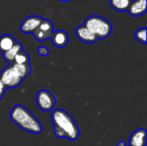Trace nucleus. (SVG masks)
Here are the masks:
<instances>
[{
    "label": "nucleus",
    "instance_id": "obj_21",
    "mask_svg": "<svg viewBox=\"0 0 147 146\" xmlns=\"http://www.w3.org/2000/svg\"><path fill=\"white\" fill-rule=\"evenodd\" d=\"M0 89H6V88L4 87V85L3 84V83H2V81H1V79H0Z\"/></svg>",
    "mask_w": 147,
    "mask_h": 146
},
{
    "label": "nucleus",
    "instance_id": "obj_15",
    "mask_svg": "<svg viewBox=\"0 0 147 146\" xmlns=\"http://www.w3.org/2000/svg\"><path fill=\"white\" fill-rule=\"evenodd\" d=\"M11 65H12L13 69L16 71V73L20 76V77H22L23 80L29 75V73L32 71V67L30 66L29 64H27V65H18V64L12 63Z\"/></svg>",
    "mask_w": 147,
    "mask_h": 146
},
{
    "label": "nucleus",
    "instance_id": "obj_1",
    "mask_svg": "<svg viewBox=\"0 0 147 146\" xmlns=\"http://www.w3.org/2000/svg\"><path fill=\"white\" fill-rule=\"evenodd\" d=\"M52 122L56 137L59 139L66 138L71 141H75L79 138V128L74 119L66 111L60 108L53 110Z\"/></svg>",
    "mask_w": 147,
    "mask_h": 146
},
{
    "label": "nucleus",
    "instance_id": "obj_20",
    "mask_svg": "<svg viewBox=\"0 0 147 146\" xmlns=\"http://www.w3.org/2000/svg\"><path fill=\"white\" fill-rule=\"evenodd\" d=\"M116 146H127V145H126V143H125L124 141H120V142L117 144V145Z\"/></svg>",
    "mask_w": 147,
    "mask_h": 146
},
{
    "label": "nucleus",
    "instance_id": "obj_10",
    "mask_svg": "<svg viewBox=\"0 0 147 146\" xmlns=\"http://www.w3.org/2000/svg\"><path fill=\"white\" fill-rule=\"evenodd\" d=\"M51 40L54 46L58 48H62V47H65L68 44L69 36L65 31L59 29L57 31H53L51 36Z\"/></svg>",
    "mask_w": 147,
    "mask_h": 146
},
{
    "label": "nucleus",
    "instance_id": "obj_4",
    "mask_svg": "<svg viewBox=\"0 0 147 146\" xmlns=\"http://www.w3.org/2000/svg\"><path fill=\"white\" fill-rule=\"evenodd\" d=\"M0 79L6 89L16 88L23 81V79L20 77L16 71L13 69L11 64H9L0 72Z\"/></svg>",
    "mask_w": 147,
    "mask_h": 146
},
{
    "label": "nucleus",
    "instance_id": "obj_16",
    "mask_svg": "<svg viewBox=\"0 0 147 146\" xmlns=\"http://www.w3.org/2000/svg\"><path fill=\"white\" fill-rule=\"evenodd\" d=\"M30 62V58L28 55L27 52H25L23 50H21L15 57L13 63L18 64V65H27L29 64Z\"/></svg>",
    "mask_w": 147,
    "mask_h": 146
},
{
    "label": "nucleus",
    "instance_id": "obj_18",
    "mask_svg": "<svg viewBox=\"0 0 147 146\" xmlns=\"http://www.w3.org/2000/svg\"><path fill=\"white\" fill-rule=\"evenodd\" d=\"M39 55L42 56V57H46L48 55L49 53V50L47 46H39L38 47V50H37Z\"/></svg>",
    "mask_w": 147,
    "mask_h": 146
},
{
    "label": "nucleus",
    "instance_id": "obj_11",
    "mask_svg": "<svg viewBox=\"0 0 147 146\" xmlns=\"http://www.w3.org/2000/svg\"><path fill=\"white\" fill-rule=\"evenodd\" d=\"M127 11L132 16H140L146 14V0L132 1Z\"/></svg>",
    "mask_w": 147,
    "mask_h": 146
},
{
    "label": "nucleus",
    "instance_id": "obj_14",
    "mask_svg": "<svg viewBox=\"0 0 147 146\" xmlns=\"http://www.w3.org/2000/svg\"><path fill=\"white\" fill-rule=\"evenodd\" d=\"M133 0H109L110 6L119 12L127 11Z\"/></svg>",
    "mask_w": 147,
    "mask_h": 146
},
{
    "label": "nucleus",
    "instance_id": "obj_17",
    "mask_svg": "<svg viewBox=\"0 0 147 146\" xmlns=\"http://www.w3.org/2000/svg\"><path fill=\"white\" fill-rule=\"evenodd\" d=\"M146 28L144 27V28H139L135 32L136 40L142 44H146Z\"/></svg>",
    "mask_w": 147,
    "mask_h": 146
},
{
    "label": "nucleus",
    "instance_id": "obj_8",
    "mask_svg": "<svg viewBox=\"0 0 147 146\" xmlns=\"http://www.w3.org/2000/svg\"><path fill=\"white\" fill-rule=\"evenodd\" d=\"M146 130L144 128H139L131 134L129 139V146H146Z\"/></svg>",
    "mask_w": 147,
    "mask_h": 146
},
{
    "label": "nucleus",
    "instance_id": "obj_12",
    "mask_svg": "<svg viewBox=\"0 0 147 146\" xmlns=\"http://www.w3.org/2000/svg\"><path fill=\"white\" fill-rule=\"evenodd\" d=\"M16 43V40L10 34H3L0 36V52H2L3 54V52H7Z\"/></svg>",
    "mask_w": 147,
    "mask_h": 146
},
{
    "label": "nucleus",
    "instance_id": "obj_6",
    "mask_svg": "<svg viewBox=\"0 0 147 146\" xmlns=\"http://www.w3.org/2000/svg\"><path fill=\"white\" fill-rule=\"evenodd\" d=\"M53 33V22L47 19L42 18L40 25L35 28L33 32V34L36 40L38 41H44L49 38H51Z\"/></svg>",
    "mask_w": 147,
    "mask_h": 146
},
{
    "label": "nucleus",
    "instance_id": "obj_13",
    "mask_svg": "<svg viewBox=\"0 0 147 146\" xmlns=\"http://www.w3.org/2000/svg\"><path fill=\"white\" fill-rule=\"evenodd\" d=\"M21 50H22V46L21 43H19V42L16 41V43L9 50H8L7 52H5L3 53V57L5 59V61H7L9 64H12L13 61H14V59H15L16 55Z\"/></svg>",
    "mask_w": 147,
    "mask_h": 146
},
{
    "label": "nucleus",
    "instance_id": "obj_7",
    "mask_svg": "<svg viewBox=\"0 0 147 146\" xmlns=\"http://www.w3.org/2000/svg\"><path fill=\"white\" fill-rule=\"evenodd\" d=\"M42 18L38 15H29L26 17L20 25V30L23 34H33L35 28L40 25Z\"/></svg>",
    "mask_w": 147,
    "mask_h": 146
},
{
    "label": "nucleus",
    "instance_id": "obj_3",
    "mask_svg": "<svg viewBox=\"0 0 147 146\" xmlns=\"http://www.w3.org/2000/svg\"><path fill=\"white\" fill-rule=\"evenodd\" d=\"M87 29L94 34L98 40L108 38L112 33V25L105 18L99 15H90L85 19L83 24Z\"/></svg>",
    "mask_w": 147,
    "mask_h": 146
},
{
    "label": "nucleus",
    "instance_id": "obj_9",
    "mask_svg": "<svg viewBox=\"0 0 147 146\" xmlns=\"http://www.w3.org/2000/svg\"><path fill=\"white\" fill-rule=\"evenodd\" d=\"M75 33H76L77 38L84 43H95L96 41L98 40L96 36L94 34H92L89 29H87L85 27H84L83 25L78 27L76 28Z\"/></svg>",
    "mask_w": 147,
    "mask_h": 146
},
{
    "label": "nucleus",
    "instance_id": "obj_19",
    "mask_svg": "<svg viewBox=\"0 0 147 146\" xmlns=\"http://www.w3.org/2000/svg\"><path fill=\"white\" fill-rule=\"evenodd\" d=\"M5 91H6V89H0V101H1L2 98L3 97V96H4V94H5Z\"/></svg>",
    "mask_w": 147,
    "mask_h": 146
},
{
    "label": "nucleus",
    "instance_id": "obj_5",
    "mask_svg": "<svg viewBox=\"0 0 147 146\" xmlns=\"http://www.w3.org/2000/svg\"><path fill=\"white\" fill-rule=\"evenodd\" d=\"M35 101L38 108L44 112L52 111L56 103L54 96L47 89L40 90L36 95Z\"/></svg>",
    "mask_w": 147,
    "mask_h": 146
},
{
    "label": "nucleus",
    "instance_id": "obj_22",
    "mask_svg": "<svg viewBox=\"0 0 147 146\" xmlns=\"http://www.w3.org/2000/svg\"><path fill=\"white\" fill-rule=\"evenodd\" d=\"M59 1H61V2H63V3H66V2H69V1H71V0H59Z\"/></svg>",
    "mask_w": 147,
    "mask_h": 146
},
{
    "label": "nucleus",
    "instance_id": "obj_2",
    "mask_svg": "<svg viewBox=\"0 0 147 146\" xmlns=\"http://www.w3.org/2000/svg\"><path fill=\"white\" fill-rule=\"evenodd\" d=\"M10 120L21 129L25 132L39 134L42 132V126L40 122L22 105H16L12 108L10 114Z\"/></svg>",
    "mask_w": 147,
    "mask_h": 146
}]
</instances>
